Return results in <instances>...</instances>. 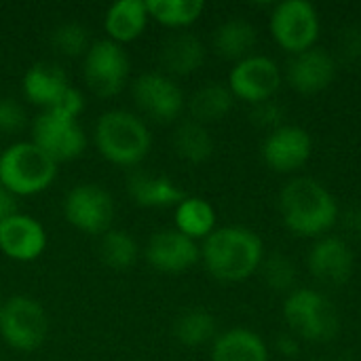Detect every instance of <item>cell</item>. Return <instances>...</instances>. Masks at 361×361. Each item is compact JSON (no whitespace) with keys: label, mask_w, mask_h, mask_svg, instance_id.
Here are the masks:
<instances>
[{"label":"cell","mask_w":361,"mask_h":361,"mask_svg":"<svg viewBox=\"0 0 361 361\" xmlns=\"http://www.w3.org/2000/svg\"><path fill=\"white\" fill-rule=\"evenodd\" d=\"M176 231L192 241L207 239L216 231V209L207 199L184 197L173 209Z\"/></svg>","instance_id":"obj_25"},{"label":"cell","mask_w":361,"mask_h":361,"mask_svg":"<svg viewBox=\"0 0 361 361\" xmlns=\"http://www.w3.org/2000/svg\"><path fill=\"white\" fill-rule=\"evenodd\" d=\"M262 275L271 290L275 292H294L296 267L286 254H273L262 260Z\"/></svg>","instance_id":"obj_31"},{"label":"cell","mask_w":361,"mask_h":361,"mask_svg":"<svg viewBox=\"0 0 361 361\" xmlns=\"http://www.w3.org/2000/svg\"><path fill=\"white\" fill-rule=\"evenodd\" d=\"M131 95L142 114L157 123H173L186 108L184 91L165 72H142L131 82Z\"/></svg>","instance_id":"obj_11"},{"label":"cell","mask_w":361,"mask_h":361,"mask_svg":"<svg viewBox=\"0 0 361 361\" xmlns=\"http://www.w3.org/2000/svg\"><path fill=\"white\" fill-rule=\"evenodd\" d=\"M63 218L70 226L87 235H104L112 228L114 199L112 195L93 182L72 186L63 197Z\"/></svg>","instance_id":"obj_9"},{"label":"cell","mask_w":361,"mask_h":361,"mask_svg":"<svg viewBox=\"0 0 361 361\" xmlns=\"http://www.w3.org/2000/svg\"><path fill=\"white\" fill-rule=\"evenodd\" d=\"M146 262L165 275H180L190 271L201 260V247L176 228H163L150 235L142 252Z\"/></svg>","instance_id":"obj_13"},{"label":"cell","mask_w":361,"mask_h":361,"mask_svg":"<svg viewBox=\"0 0 361 361\" xmlns=\"http://www.w3.org/2000/svg\"><path fill=\"white\" fill-rule=\"evenodd\" d=\"M309 271L324 286H343L353 275V252L341 237H324L309 252Z\"/></svg>","instance_id":"obj_16"},{"label":"cell","mask_w":361,"mask_h":361,"mask_svg":"<svg viewBox=\"0 0 361 361\" xmlns=\"http://www.w3.org/2000/svg\"><path fill=\"white\" fill-rule=\"evenodd\" d=\"M148 15L157 23L171 30H186L205 11L203 0H146Z\"/></svg>","instance_id":"obj_28"},{"label":"cell","mask_w":361,"mask_h":361,"mask_svg":"<svg viewBox=\"0 0 361 361\" xmlns=\"http://www.w3.org/2000/svg\"><path fill=\"white\" fill-rule=\"evenodd\" d=\"M283 114H286L283 108L277 106L273 99H269V102H262V104H256L254 106V110H252V123L256 127H260V129H269V133H271V131L283 127Z\"/></svg>","instance_id":"obj_33"},{"label":"cell","mask_w":361,"mask_h":361,"mask_svg":"<svg viewBox=\"0 0 361 361\" xmlns=\"http://www.w3.org/2000/svg\"><path fill=\"white\" fill-rule=\"evenodd\" d=\"M235 104V95L231 93L228 85L224 82H205L201 85L192 97L188 99V112L190 118L201 123V125H209V123H218L222 121Z\"/></svg>","instance_id":"obj_24"},{"label":"cell","mask_w":361,"mask_h":361,"mask_svg":"<svg viewBox=\"0 0 361 361\" xmlns=\"http://www.w3.org/2000/svg\"><path fill=\"white\" fill-rule=\"evenodd\" d=\"M32 142L59 165L78 159L89 140L78 118L59 110H40L32 123Z\"/></svg>","instance_id":"obj_8"},{"label":"cell","mask_w":361,"mask_h":361,"mask_svg":"<svg viewBox=\"0 0 361 361\" xmlns=\"http://www.w3.org/2000/svg\"><path fill=\"white\" fill-rule=\"evenodd\" d=\"M70 87L72 85H70L66 70L59 63L49 61V59L32 63L21 78L23 97L30 104L38 106L40 110L55 108Z\"/></svg>","instance_id":"obj_18"},{"label":"cell","mask_w":361,"mask_h":361,"mask_svg":"<svg viewBox=\"0 0 361 361\" xmlns=\"http://www.w3.org/2000/svg\"><path fill=\"white\" fill-rule=\"evenodd\" d=\"M93 144L108 163L118 167H137L152 148V133L140 114L112 108L97 116Z\"/></svg>","instance_id":"obj_2"},{"label":"cell","mask_w":361,"mask_h":361,"mask_svg":"<svg viewBox=\"0 0 361 361\" xmlns=\"http://www.w3.org/2000/svg\"><path fill=\"white\" fill-rule=\"evenodd\" d=\"M47 250V231L30 214L11 212L0 220V252L15 262H34Z\"/></svg>","instance_id":"obj_14"},{"label":"cell","mask_w":361,"mask_h":361,"mask_svg":"<svg viewBox=\"0 0 361 361\" xmlns=\"http://www.w3.org/2000/svg\"><path fill=\"white\" fill-rule=\"evenodd\" d=\"M313 152V140L309 131L294 125H283L271 131L262 144L264 163L277 173H292L300 169Z\"/></svg>","instance_id":"obj_15"},{"label":"cell","mask_w":361,"mask_h":361,"mask_svg":"<svg viewBox=\"0 0 361 361\" xmlns=\"http://www.w3.org/2000/svg\"><path fill=\"white\" fill-rule=\"evenodd\" d=\"M201 260L214 279L237 283L245 281L262 267L264 245L250 228L222 226L203 241Z\"/></svg>","instance_id":"obj_1"},{"label":"cell","mask_w":361,"mask_h":361,"mask_svg":"<svg viewBox=\"0 0 361 361\" xmlns=\"http://www.w3.org/2000/svg\"><path fill=\"white\" fill-rule=\"evenodd\" d=\"M150 21L146 0H116L108 6L104 15L106 38L116 44H127L137 40Z\"/></svg>","instance_id":"obj_21"},{"label":"cell","mask_w":361,"mask_h":361,"mask_svg":"<svg viewBox=\"0 0 361 361\" xmlns=\"http://www.w3.org/2000/svg\"><path fill=\"white\" fill-rule=\"evenodd\" d=\"M0 302H2V300H0Z\"/></svg>","instance_id":"obj_40"},{"label":"cell","mask_w":361,"mask_h":361,"mask_svg":"<svg viewBox=\"0 0 361 361\" xmlns=\"http://www.w3.org/2000/svg\"><path fill=\"white\" fill-rule=\"evenodd\" d=\"M127 195L137 207L161 209V207H176L186 195L182 188L163 173H148V171H133L127 178Z\"/></svg>","instance_id":"obj_20"},{"label":"cell","mask_w":361,"mask_h":361,"mask_svg":"<svg viewBox=\"0 0 361 361\" xmlns=\"http://www.w3.org/2000/svg\"><path fill=\"white\" fill-rule=\"evenodd\" d=\"M341 53L349 61H360L361 59V27L351 25L343 30L341 34Z\"/></svg>","instance_id":"obj_34"},{"label":"cell","mask_w":361,"mask_h":361,"mask_svg":"<svg viewBox=\"0 0 361 361\" xmlns=\"http://www.w3.org/2000/svg\"><path fill=\"white\" fill-rule=\"evenodd\" d=\"M49 336V315L32 296H8L0 302V338L15 351H36Z\"/></svg>","instance_id":"obj_6"},{"label":"cell","mask_w":361,"mask_h":361,"mask_svg":"<svg viewBox=\"0 0 361 361\" xmlns=\"http://www.w3.org/2000/svg\"><path fill=\"white\" fill-rule=\"evenodd\" d=\"M205 53V44L197 34L180 30L167 36L159 49V63L163 68L161 72H165L171 78L190 76L203 66Z\"/></svg>","instance_id":"obj_19"},{"label":"cell","mask_w":361,"mask_h":361,"mask_svg":"<svg viewBox=\"0 0 361 361\" xmlns=\"http://www.w3.org/2000/svg\"><path fill=\"white\" fill-rule=\"evenodd\" d=\"M336 76V59L319 47L302 51L288 63V82L302 95H315L332 85Z\"/></svg>","instance_id":"obj_17"},{"label":"cell","mask_w":361,"mask_h":361,"mask_svg":"<svg viewBox=\"0 0 361 361\" xmlns=\"http://www.w3.org/2000/svg\"><path fill=\"white\" fill-rule=\"evenodd\" d=\"M13 212V203H11V195L0 186V220L6 218Z\"/></svg>","instance_id":"obj_37"},{"label":"cell","mask_w":361,"mask_h":361,"mask_svg":"<svg viewBox=\"0 0 361 361\" xmlns=\"http://www.w3.org/2000/svg\"><path fill=\"white\" fill-rule=\"evenodd\" d=\"M97 252L102 262L112 271H127L142 256L133 235L123 228H110L108 233H104L99 237Z\"/></svg>","instance_id":"obj_27"},{"label":"cell","mask_w":361,"mask_h":361,"mask_svg":"<svg viewBox=\"0 0 361 361\" xmlns=\"http://www.w3.org/2000/svg\"><path fill=\"white\" fill-rule=\"evenodd\" d=\"M171 144L176 154L192 165L205 163L214 154V137L209 129L192 118H186L176 127Z\"/></svg>","instance_id":"obj_26"},{"label":"cell","mask_w":361,"mask_h":361,"mask_svg":"<svg viewBox=\"0 0 361 361\" xmlns=\"http://www.w3.org/2000/svg\"><path fill=\"white\" fill-rule=\"evenodd\" d=\"M131 74V59L125 47L102 38L93 40L82 57V76L87 87L99 97L118 95Z\"/></svg>","instance_id":"obj_7"},{"label":"cell","mask_w":361,"mask_h":361,"mask_svg":"<svg viewBox=\"0 0 361 361\" xmlns=\"http://www.w3.org/2000/svg\"><path fill=\"white\" fill-rule=\"evenodd\" d=\"M277 349L286 355V357H292V355H296L298 353V338L292 334V336H281L279 341H277Z\"/></svg>","instance_id":"obj_36"},{"label":"cell","mask_w":361,"mask_h":361,"mask_svg":"<svg viewBox=\"0 0 361 361\" xmlns=\"http://www.w3.org/2000/svg\"><path fill=\"white\" fill-rule=\"evenodd\" d=\"M0 361H2V360H0Z\"/></svg>","instance_id":"obj_41"},{"label":"cell","mask_w":361,"mask_h":361,"mask_svg":"<svg viewBox=\"0 0 361 361\" xmlns=\"http://www.w3.org/2000/svg\"><path fill=\"white\" fill-rule=\"evenodd\" d=\"M228 89L235 99H243L252 106L273 99L281 85V72L277 63L267 55H250L235 63L228 74Z\"/></svg>","instance_id":"obj_12"},{"label":"cell","mask_w":361,"mask_h":361,"mask_svg":"<svg viewBox=\"0 0 361 361\" xmlns=\"http://www.w3.org/2000/svg\"><path fill=\"white\" fill-rule=\"evenodd\" d=\"M91 44L89 27L78 21H63L51 32V47L63 57H85Z\"/></svg>","instance_id":"obj_30"},{"label":"cell","mask_w":361,"mask_h":361,"mask_svg":"<svg viewBox=\"0 0 361 361\" xmlns=\"http://www.w3.org/2000/svg\"><path fill=\"white\" fill-rule=\"evenodd\" d=\"M279 212L286 226L302 237L328 233L338 220V203L332 192L313 178H296L279 195Z\"/></svg>","instance_id":"obj_3"},{"label":"cell","mask_w":361,"mask_h":361,"mask_svg":"<svg viewBox=\"0 0 361 361\" xmlns=\"http://www.w3.org/2000/svg\"><path fill=\"white\" fill-rule=\"evenodd\" d=\"M0 154H2V142H0Z\"/></svg>","instance_id":"obj_38"},{"label":"cell","mask_w":361,"mask_h":361,"mask_svg":"<svg viewBox=\"0 0 361 361\" xmlns=\"http://www.w3.org/2000/svg\"><path fill=\"white\" fill-rule=\"evenodd\" d=\"M256 40H258L256 27L250 21L241 19V17H233V19L222 21L214 30L212 44H214V51L222 59H228V61L237 63V61L252 55V51L256 47Z\"/></svg>","instance_id":"obj_23"},{"label":"cell","mask_w":361,"mask_h":361,"mask_svg":"<svg viewBox=\"0 0 361 361\" xmlns=\"http://www.w3.org/2000/svg\"><path fill=\"white\" fill-rule=\"evenodd\" d=\"M283 317L296 338L311 343H328L341 330V317L332 300L309 288L290 292L283 305Z\"/></svg>","instance_id":"obj_5"},{"label":"cell","mask_w":361,"mask_h":361,"mask_svg":"<svg viewBox=\"0 0 361 361\" xmlns=\"http://www.w3.org/2000/svg\"><path fill=\"white\" fill-rule=\"evenodd\" d=\"M27 114L15 97H0V133H17L25 127Z\"/></svg>","instance_id":"obj_32"},{"label":"cell","mask_w":361,"mask_h":361,"mask_svg":"<svg viewBox=\"0 0 361 361\" xmlns=\"http://www.w3.org/2000/svg\"><path fill=\"white\" fill-rule=\"evenodd\" d=\"M319 30L322 23L317 8L307 0L279 2L271 13V34L275 42L292 55L313 49Z\"/></svg>","instance_id":"obj_10"},{"label":"cell","mask_w":361,"mask_h":361,"mask_svg":"<svg viewBox=\"0 0 361 361\" xmlns=\"http://www.w3.org/2000/svg\"><path fill=\"white\" fill-rule=\"evenodd\" d=\"M176 338L184 347H203L216 341V317L203 309H190L176 319L173 326Z\"/></svg>","instance_id":"obj_29"},{"label":"cell","mask_w":361,"mask_h":361,"mask_svg":"<svg viewBox=\"0 0 361 361\" xmlns=\"http://www.w3.org/2000/svg\"><path fill=\"white\" fill-rule=\"evenodd\" d=\"M212 361H269V349L256 332L233 328L216 336Z\"/></svg>","instance_id":"obj_22"},{"label":"cell","mask_w":361,"mask_h":361,"mask_svg":"<svg viewBox=\"0 0 361 361\" xmlns=\"http://www.w3.org/2000/svg\"><path fill=\"white\" fill-rule=\"evenodd\" d=\"M57 178V163L32 140L15 142L0 154V186L11 197L44 192Z\"/></svg>","instance_id":"obj_4"},{"label":"cell","mask_w":361,"mask_h":361,"mask_svg":"<svg viewBox=\"0 0 361 361\" xmlns=\"http://www.w3.org/2000/svg\"><path fill=\"white\" fill-rule=\"evenodd\" d=\"M345 226L351 235H355L357 239H361V207H353L347 218H345Z\"/></svg>","instance_id":"obj_35"},{"label":"cell","mask_w":361,"mask_h":361,"mask_svg":"<svg viewBox=\"0 0 361 361\" xmlns=\"http://www.w3.org/2000/svg\"><path fill=\"white\" fill-rule=\"evenodd\" d=\"M313 361H330V360H313Z\"/></svg>","instance_id":"obj_39"}]
</instances>
